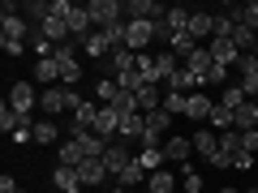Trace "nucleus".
Here are the masks:
<instances>
[{
    "label": "nucleus",
    "mask_w": 258,
    "mask_h": 193,
    "mask_svg": "<svg viewBox=\"0 0 258 193\" xmlns=\"http://www.w3.org/2000/svg\"><path fill=\"white\" fill-rule=\"evenodd\" d=\"M112 94H116V82H112V77H103V82H95V99H99L103 108L112 103Z\"/></svg>",
    "instance_id": "38"
},
{
    "label": "nucleus",
    "mask_w": 258,
    "mask_h": 193,
    "mask_svg": "<svg viewBox=\"0 0 258 193\" xmlns=\"http://www.w3.org/2000/svg\"><path fill=\"white\" fill-rule=\"evenodd\" d=\"M52 184H56L60 193H78L82 176H78V167H60V163H56V172H52Z\"/></svg>",
    "instance_id": "18"
},
{
    "label": "nucleus",
    "mask_w": 258,
    "mask_h": 193,
    "mask_svg": "<svg viewBox=\"0 0 258 193\" xmlns=\"http://www.w3.org/2000/svg\"><path fill=\"white\" fill-rule=\"evenodd\" d=\"M116 86H120V90H129V94H138L142 86H151V82H147V77L138 73V69H134V73H125V77H116Z\"/></svg>",
    "instance_id": "32"
},
{
    "label": "nucleus",
    "mask_w": 258,
    "mask_h": 193,
    "mask_svg": "<svg viewBox=\"0 0 258 193\" xmlns=\"http://www.w3.org/2000/svg\"><path fill=\"white\" fill-rule=\"evenodd\" d=\"M86 13H91V26H95V30H108L112 22L125 18V5H120V0H91Z\"/></svg>",
    "instance_id": "1"
},
{
    "label": "nucleus",
    "mask_w": 258,
    "mask_h": 193,
    "mask_svg": "<svg viewBox=\"0 0 258 193\" xmlns=\"http://www.w3.org/2000/svg\"><path fill=\"white\" fill-rule=\"evenodd\" d=\"M172 189H176V176H172V172H164V167L147 176V193H172Z\"/></svg>",
    "instance_id": "26"
},
{
    "label": "nucleus",
    "mask_w": 258,
    "mask_h": 193,
    "mask_svg": "<svg viewBox=\"0 0 258 193\" xmlns=\"http://www.w3.org/2000/svg\"><path fill=\"white\" fill-rule=\"evenodd\" d=\"M211 125H215V133H228V129H232V112L215 103V112H211Z\"/></svg>",
    "instance_id": "33"
},
{
    "label": "nucleus",
    "mask_w": 258,
    "mask_h": 193,
    "mask_svg": "<svg viewBox=\"0 0 258 193\" xmlns=\"http://www.w3.org/2000/svg\"><path fill=\"white\" fill-rule=\"evenodd\" d=\"M211 64H215V56H211V47L203 43V47H198V52L189 56V60H185V69H189L194 77H207V69H211Z\"/></svg>",
    "instance_id": "20"
},
{
    "label": "nucleus",
    "mask_w": 258,
    "mask_h": 193,
    "mask_svg": "<svg viewBox=\"0 0 258 193\" xmlns=\"http://www.w3.org/2000/svg\"><path fill=\"white\" fill-rule=\"evenodd\" d=\"M245 193H258V189H245Z\"/></svg>",
    "instance_id": "45"
},
{
    "label": "nucleus",
    "mask_w": 258,
    "mask_h": 193,
    "mask_svg": "<svg viewBox=\"0 0 258 193\" xmlns=\"http://www.w3.org/2000/svg\"><path fill=\"white\" fill-rule=\"evenodd\" d=\"M99 64L108 69L112 82H116V77H125V73H134V69H138V52H129V47H112Z\"/></svg>",
    "instance_id": "2"
},
{
    "label": "nucleus",
    "mask_w": 258,
    "mask_h": 193,
    "mask_svg": "<svg viewBox=\"0 0 258 193\" xmlns=\"http://www.w3.org/2000/svg\"><path fill=\"white\" fill-rule=\"evenodd\" d=\"M207 47H211V56H215V60H220V64H228V69H232V64L241 60V52H237V47H232V39H211V43H207Z\"/></svg>",
    "instance_id": "19"
},
{
    "label": "nucleus",
    "mask_w": 258,
    "mask_h": 193,
    "mask_svg": "<svg viewBox=\"0 0 258 193\" xmlns=\"http://www.w3.org/2000/svg\"><path fill=\"white\" fill-rule=\"evenodd\" d=\"M249 103V94L241 90V82H232V86H224V94H220V108H228V112H237V108H245Z\"/></svg>",
    "instance_id": "25"
},
{
    "label": "nucleus",
    "mask_w": 258,
    "mask_h": 193,
    "mask_svg": "<svg viewBox=\"0 0 258 193\" xmlns=\"http://www.w3.org/2000/svg\"><path fill=\"white\" fill-rule=\"evenodd\" d=\"M189 155H194V138H181V133H176V138H168L164 142V163H189Z\"/></svg>",
    "instance_id": "7"
},
{
    "label": "nucleus",
    "mask_w": 258,
    "mask_h": 193,
    "mask_svg": "<svg viewBox=\"0 0 258 193\" xmlns=\"http://www.w3.org/2000/svg\"><path fill=\"white\" fill-rule=\"evenodd\" d=\"M168 125H172V116H168L164 108H159V112H147V133H151V138L168 142Z\"/></svg>",
    "instance_id": "21"
},
{
    "label": "nucleus",
    "mask_w": 258,
    "mask_h": 193,
    "mask_svg": "<svg viewBox=\"0 0 258 193\" xmlns=\"http://www.w3.org/2000/svg\"><path fill=\"white\" fill-rule=\"evenodd\" d=\"M232 129H237V133H249V129H258V103H254V99H249L245 108L232 112Z\"/></svg>",
    "instance_id": "17"
},
{
    "label": "nucleus",
    "mask_w": 258,
    "mask_h": 193,
    "mask_svg": "<svg viewBox=\"0 0 258 193\" xmlns=\"http://www.w3.org/2000/svg\"><path fill=\"white\" fill-rule=\"evenodd\" d=\"M185 193H203V176L198 172H185Z\"/></svg>",
    "instance_id": "40"
},
{
    "label": "nucleus",
    "mask_w": 258,
    "mask_h": 193,
    "mask_svg": "<svg viewBox=\"0 0 258 193\" xmlns=\"http://www.w3.org/2000/svg\"><path fill=\"white\" fill-rule=\"evenodd\" d=\"M164 5H159V0H129V5H125V18L129 22H159V18H164Z\"/></svg>",
    "instance_id": "4"
},
{
    "label": "nucleus",
    "mask_w": 258,
    "mask_h": 193,
    "mask_svg": "<svg viewBox=\"0 0 258 193\" xmlns=\"http://www.w3.org/2000/svg\"><path fill=\"white\" fill-rule=\"evenodd\" d=\"M129 163H134V155H129L125 142H108V150H103V167H108V176H120Z\"/></svg>",
    "instance_id": "5"
},
{
    "label": "nucleus",
    "mask_w": 258,
    "mask_h": 193,
    "mask_svg": "<svg viewBox=\"0 0 258 193\" xmlns=\"http://www.w3.org/2000/svg\"><path fill=\"white\" fill-rule=\"evenodd\" d=\"M56 60H60V64L78 60V56H74V43H60V47H56Z\"/></svg>",
    "instance_id": "41"
},
{
    "label": "nucleus",
    "mask_w": 258,
    "mask_h": 193,
    "mask_svg": "<svg viewBox=\"0 0 258 193\" xmlns=\"http://www.w3.org/2000/svg\"><path fill=\"white\" fill-rule=\"evenodd\" d=\"M78 176H82V184H103L108 180V167H103V159H86L78 167Z\"/></svg>",
    "instance_id": "22"
},
{
    "label": "nucleus",
    "mask_w": 258,
    "mask_h": 193,
    "mask_svg": "<svg viewBox=\"0 0 258 193\" xmlns=\"http://www.w3.org/2000/svg\"><path fill=\"white\" fill-rule=\"evenodd\" d=\"M82 47H86V52L95 56V60H103V56L112 52V43H108V35H103V30H91V35L82 39Z\"/></svg>",
    "instance_id": "24"
},
{
    "label": "nucleus",
    "mask_w": 258,
    "mask_h": 193,
    "mask_svg": "<svg viewBox=\"0 0 258 193\" xmlns=\"http://www.w3.org/2000/svg\"><path fill=\"white\" fill-rule=\"evenodd\" d=\"M254 52H258V43H254Z\"/></svg>",
    "instance_id": "47"
},
{
    "label": "nucleus",
    "mask_w": 258,
    "mask_h": 193,
    "mask_svg": "<svg viewBox=\"0 0 258 193\" xmlns=\"http://www.w3.org/2000/svg\"><path fill=\"white\" fill-rule=\"evenodd\" d=\"M116 180H120V189H129V184H142V180H147V167H142L138 159H134V163H129L125 172L116 176Z\"/></svg>",
    "instance_id": "30"
},
{
    "label": "nucleus",
    "mask_w": 258,
    "mask_h": 193,
    "mask_svg": "<svg viewBox=\"0 0 258 193\" xmlns=\"http://www.w3.org/2000/svg\"><path fill=\"white\" fill-rule=\"evenodd\" d=\"M176 69H181V64H176V52H168V47H164V52L155 56V73H159V82H172Z\"/></svg>",
    "instance_id": "27"
},
{
    "label": "nucleus",
    "mask_w": 258,
    "mask_h": 193,
    "mask_svg": "<svg viewBox=\"0 0 258 193\" xmlns=\"http://www.w3.org/2000/svg\"><path fill=\"white\" fill-rule=\"evenodd\" d=\"M56 138H60V129H56L52 120H39V125H35V142H39V146H52Z\"/></svg>",
    "instance_id": "31"
},
{
    "label": "nucleus",
    "mask_w": 258,
    "mask_h": 193,
    "mask_svg": "<svg viewBox=\"0 0 258 193\" xmlns=\"http://www.w3.org/2000/svg\"><path fill=\"white\" fill-rule=\"evenodd\" d=\"M64 22H69V35H74L78 43H82V39L95 30V26H91V13H86V5H74V13H69Z\"/></svg>",
    "instance_id": "15"
},
{
    "label": "nucleus",
    "mask_w": 258,
    "mask_h": 193,
    "mask_svg": "<svg viewBox=\"0 0 258 193\" xmlns=\"http://www.w3.org/2000/svg\"><path fill=\"white\" fill-rule=\"evenodd\" d=\"M254 189H258V184H254Z\"/></svg>",
    "instance_id": "48"
},
{
    "label": "nucleus",
    "mask_w": 258,
    "mask_h": 193,
    "mask_svg": "<svg viewBox=\"0 0 258 193\" xmlns=\"http://www.w3.org/2000/svg\"><path fill=\"white\" fill-rule=\"evenodd\" d=\"M198 86H203V77H194L189 69L181 64V69L172 73V82H168V90H176V94H185V99H189V94H198Z\"/></svg>",
    "instance_id": "14"
},
{
    "label": "nucleus",
    "mask_w": 258,
    "mask_h": 193,
    "mask_svg": "<svg viewBox=\"0 0 258 193\" xmlns=\"http://www.w3.org/2000/svg\"><path fill=\"white\" fill-rule=\"evenodd\" d=\"M35 82H60V64L52 60H35Z\"/></svg>",
    "instance_id": "28"
},
{
    "label": "nucleus",
    "mask_w": 258,
    "mask_h": 193,
    "mask_svg": "<svg viewBox=\"0 0 258 193\" xmlns=\"http://www.w3.org/2000/svg\"><path fill=\"white\" fill-rule=\"evenodd\" d=\"M241 150H245V155H258V129L241 133Z\"/></svg>",
    "instance_id": "39"
},
{
    "label": "nucleus",
    "mask_w": 258,
    "mask_h": 193,
    "mask_svg": "<svg viewBox=\"0 0 258 193\" xmlns=\"http://www.w3.org/2000/svg\"><path fill=\"white\" fill-rule=\"evenodd\" d=\"M30 47L39 52V60H52V56H56V43L43 35V30H30Z\"/></svg>",
    "instance_id": "29"
},
{
    "label": "nucleus",
    "mask_w": 258,
    "mask_h": 193,
    "mask_svg": "<svg viewBox=\"0 0 258 193\" xmlns=\"http://www.w3.org/2000/svg\"><path fill=\"white\" fill-rule=\"evenodd\" d=\"M138 163L147 167V172H159V167H164V150H142Z\"/></svg>",
    "instance_id": "37"
},
{
    "label": "nucleus",
    "mask_w": 258,
    "mask_h": 193,
    "mask_svg": "<svg viewBox=\"0 0 258 193\" xmlns=\"http://www.w3.org/2000/svg\"><path fill=\"white\" fill-rule=\"evenodd\" d=\"M194 150H198V155L211 163V159L220 155V133H211V129H198V133H194Z\"/></svg>",
    "instance_id": "16"
},
{
    "label": "nucleus",
    "mask_w": 258,
    "mask_h": 193,
    "mask_svg": "<svg viewBox=\"0 0 258 193\" xmlns=\"http://www.w3.org/2000/svg\"><path fill=\"white\" fill-rule=\"evenodd\" d=\"M35 103H39V94H35V86H30V82H13V86H9V108H13V112L30 116Z\"/></svg>",
    "instance_id": "3"
},
{
    "label": "nucleus",
    "mask_w": 258,
    "mask_h": 193,
    "mask_svg": "<svg viewBox=\"0 0 258 193\" xmlns=\"http://www.w3.org/2000/svg\"><path fill=\"white\" fill-rule=\"evenodd\" d=\"M0 193H18V184H13V176H0Z\"/></svg>",
    "instance_id": "42"
},
{
    "label": "nucleus",
    "mask_w": 258,
    "mask_h": 193,
    "mask_svg": "<svg viewBox=\"0 0 258 193\" xmlns=\"http://www.w3.org/2000/svg\"><path fill=\"white\" fill-rule=\"evenodd\" d=\"M220 82H228V64H220V60H215L211 69H207V77H203V86H220Z\"/></svg>",
    "instance_id": "35"
},
{
    "label": "nucleus",
    "mask_w": 258,
    "mask_h": 193,
    "mask_svg": "<svg viewBox=\"0 0 258 193\" xmlns=\"http://www.w3.org/2000/svg\"><path fill=\"white\" fill-rule=\"evenodd\" d=\"M220 193H237V189H220Z\"/></svg>",
    "instance_id": "43"
},
{
    "label": "nucleus",
    "mask_w": 258,
    "mask_h": 193,
    "mask_svg": "<svg viewBox=\"0 0 258 193\" xmlns=\"http://www.w3.org/2000/svg\"><path fill=\"white\" fill-rule=\"evenodd\" d=\"M138 73H142V77H147V82H151V86H155V82H159V73H155V56H147V52H142V56H138Z\"/></svg>",
    "instance_id": "36"
},
{
    "label": "nucleus",
    "mask_w": 258,
    "mask_h": 193,
    "mask_svg": "<svg viewBox=\"0 0 258 193\" xmlns=\"http://www.w3.org/2000/svg\"><path fill=\"white\" fill-rule=\"evenodd\" d=\"M164 112H168V116H185V94L168 90V94H164Z\"/></svg>",
    "instance_id": "34"
},
{
    "label": "nucleus",
    "mask_w": 258,
    "mask_h": 193,
    "mask_svg": "<svg viewBox=\"0 0 258 193\" xmlns=\"http://www.w3.org/2000/svg\"><path fill=\"white\" fill-rule=\"evenodd\" d=\"M211 112H215V99H211V94L198 90V94L185 99V116H189V120H211Z\"/></svg>",
    "instance_id": "13"
},
{
    "label": "nucleus",
    "mask_w": 258,
    "mask_h": 193,
    "mask_svg": "<svg viewBox=\"0 0 258 193\" xmlns=\"http://www.w3.org/2000/svg\"><path fill=\"white\" fill-rule=\"evenodd\" d=\"M39 108L52 112V116L69 112V94H64V86H43V94H39Z\"/></svg>",
    "instance_id": "10"
},
{
    "label": "nucleus",
    "mask_w": 258,
    "mask_h": 193,
    "mask_svg": "<svg viewBox=\"0 0 258 193\" xmlns=\"http://www.w3.org/2000/svg\"><path fill=\"white\" fill-rule=\"evenodd\" d=\"M134 99H138V112H142V116H147V112H159V108H164V94H159L155 86H142Z\"/></svg>",
    "instance_id": "23"
},
{
    "label": "nucleus",
    "mask_w": 258,
    "mask_h": 193,
    "mask_svg": "<svg viewBox=\"0 0 258 193\" xmlns=\"http://www.w3.org/2000/svg\"><path fill=\"white\" fill-rule=\"evenodd\" d=\"M91 133H95V138H103V142H112L120 133V112L116 108H99V120H95Z\"/></svg>",
    "instance_id": "9"
},
{
    "label": "nucleus",
    "mask_w": 258,
    "mask_h": 193,
    "mask_svg": "<svg viewBox=\"0 0 258 193\" xmlns=\"http://www.w3.org/2000/svg\"><path fill=\"white\" fill-rule=\"evenodd\" d=\"M237 69H241V90H245L249 99H258V52H245L237 60Z\"/></svg>",
    "instance_id": "6"
},
{
    "label": "nucleus",
    "mask_w": 258,
    "mask_h": 193,
    "mask_svg": "<svg viewBox=\"0 0 258 193\" xmlns=\"http://www.w3.org/2000/svg\"><path fill=\"white\" fill-rule=\"evenodd\" d=\"M18 193H26V189H18Z\"/></svg>",
    "instance_id": "46"
},
{
    "label": "nucleus",
    "mask_w": 258,
    "mask_h": 193,
    "mask_svg": "<svg viewBox=\"0 0 258 193\" xmlns=\"http://www.w3.org/2000/svg\"><path fill=\"white\" fill-rule=\"evenodd\" d=\"M185 35H189L194 43L215 39V13H189V26H185Z\"/></svg>",
    "instance_id": "8"
},
{
    "label": "nucleus",
    "mask_w": 258,
    "mask_h": 193,
    "mask_svg": "<svg viewBox=\"0 0 258 193\" xmlns=\"http://www.w3.org/2000/svg\"><path fill=\"white\" fill-rule=\"evenodd\" d=\"M30 30H43V35L52 39L56 47H60V43H69V39H74V35H69V22H64V18H52V13H47V18L39 22V26H30Z\"/></svg>",
    "instance_id": "11"
},
{
    "label": "nucleus",
    "mask_w": 258,
    "mask_h": 193,
    "mask_svg": "<svg viewBox=\"0 0 258 193\" xmlns=\"http://www.w3.org/2000/svg\"><path fill=\"white\" fill-rule=\"evenodd\" d=\"M112 193H129V189H112Z\"/></svg>",
    "instance_id": "44"
},
{
    "label": "nucleus",
    "mask_w": 258,
    "mask_h": 193,
    "mask_svg": "<svg viewBox=\"0 0 258 193\" xmlns=\"http://www.w3.org/2000/svg\"><path fill=\"white\" fill-rule=\"evenodd\" d=\"M142 133H147V116H142V112H120V133L116 138L120 142H129V138L142 142Z\"/></svg>",
    "instance_id": "12"
}]
</instances>
